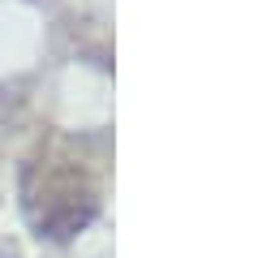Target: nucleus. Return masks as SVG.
<instances>
[{"label":"nucleus","instance_id":"nucleus-1","mask_svg":"<svg viewBox=\"0 0 258 258\" xmlns=\"http://www.w3.org/2000/svg\"><path fill=\"white\" fill-rule=\"evenodd\" d=\"M22 207L39 237L69 241L91 224L99 194L82 159L64 155L60 147H43L22 168Z\"/></svg>","mask_w":258,"mask_h":258}]
</instances>
